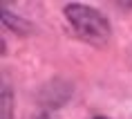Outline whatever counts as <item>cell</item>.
Masks as SVG:
<instances>
[{
  "instance_id": "7a4b0ae2",
  "label": "cell",
  "mask_w": 132,
  "mask_h": 119,
  "mask_svg": "<svg viewBox=\"0 0 132 119\" xmlns=\"http://www.w3.org/2000/svg\"><path fill=\"white\" fill-rule=\"evenodd\" d=\"M2 119H9V94L7 92L2 97Z\"/></svg>"
},
{
  "instance_id": "6da1fadb",
  "label": "cell",
  "mask_w": 132,
  "mask_h": 119,
  "mask_svg": "<svg viewBox=\"0 0 132 119\" xmlns=\"http://www.w3.org/2000/svg\"><path fill=\"white\" fill-rule=\"evenodd\" d=\"M65 14L85 41L94 43V45H103L110 38V25L98 11L90 7H81V5H70L65 9Z\"/></svg>"
}]
</instances>
